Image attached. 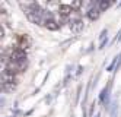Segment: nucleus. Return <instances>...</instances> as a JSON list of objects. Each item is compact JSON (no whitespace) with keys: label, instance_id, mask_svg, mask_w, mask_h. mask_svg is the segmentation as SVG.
<instances>
[{"label":"nucleus","instance_id":"f257e3e1","mask_svg":"<svg viewBox=\"0 0 121 117\" xmlns=\"http://www.w3.org/2000/svg\"><path fill=\"white\" fill-rule=\"evenodd\" d=\"M18 85V80H16L15 76H9V75H4L3 73V78H2V89L4 92H12L13 89Z\"/></svg>","mask_w":121,"mask_h":117},{"label":"nucleus","instance_id":"f03ea898","mask_svg":"<svg viewBox=\"0 0 121 117\" xmlns=\"http://www.w3.org/2000/svg\"><path fill=\"white\" fill-rule=\"evenodd\" d=\"M9 60L12 61H18V63H23V61H26V51L22 50V48H13L12 53H10V56H9Z\"/></svg>","mask_w":121,"mask_h":117},{"label":"nucleus","instance_id":"7ed1b4c3","mask_svg":"<svg viewBox=\"0 0 121 117\" xmlns=\"http://www.w3.org/2000/svg\"><path fill=\"white\" fill-rule=\"evenodd\" d=\"M31 42H32V40L29 38V35H26V34H19L18 35V48L25 50L31 46Z\"/></svg>","mask_w":121,"mask_h":117},{"label":"nucleus","instance_id":"20e7f679","mask_svg":"<svg viewBox=\"0 0 121 117\" xmlns=\"http://www.w3.org/2000/svg\"><path fill=\"white\" fill-rule=\"evenodd\" d=\"M99 15H101V10L98 7V3H92V6L88 9V18L91 21H95L99 18Z\"/></svg>","mask_w":121,"mask_h":117},{"label":"nucleus","instance_id":"39448f33","mask_svg":"<svg viewBox=\"0 0 121 117\" xmlns=\"http://www.w3.org/2000/svg\"><path fill=\"white\" fill-rule=\"evenodd\" d=\"M83 26H85V23H83V21L82 19H79V18H77V19H72L70 21V29L73 31V32H80L82 29H83Z\"/></svg>","mask_w":121,"mask_h":117},{"label":"nucleus","instance_id":"423d86ee","mask_svg":"<svg viewBox=\"0 0 121 117\" xmlns=\"http://www.w3.org/2000/svg\"><path fill=\"white\" fill-rule=\"evenodd\" d=\"M72 12H73L72 5H60L58 6V13H60V16H63V18H69L72 15Z\"/></svg>","mask_w":121,"mask_h":117},{"label":"nucleus","instance_id":"0eeeda50","mask_svg":"<svg viewBox=\"0 0 121 117\" xmlns=\"http://www.w3.org/2000/svg\"><path fill=\"white\" fill-rule=\"evenodd\" d=\"M44 25H45V28H47V29H50V31H57V29L60 28V23H58V22H56L54 19L47 21Z\"/></svg>","mask_w":121,"mask_h":117},{"label":"nucleus","instance_id":"6e6552de","mask_svg":"<svg viewBox=\"0 0 121 117\" xmlns=\"http://www.w3.org/2000/svg\"><path fill=\"white\" fill-rule=\"evenodd\" d=\"M107 35H108V29H107V28H104L102 32H101V35H99V40H101V46H99V48H104V47H105V44H107L105 37H107Z\"/></svg>","mask_w":121,"mask_h":117},{"label":"nucleus","instance_id":"1a4fd4ad","mask_svg":"<svg viewBox=\"0 0 121 117\" xmlns=\"http://www.w3.org/2000/svg\"><path fill=\"white\" fill-rule=\"evenodd\" d=\"M111 6V2L109 0H101V2H98V7H99V10H107V9Z\"/></svg>","mask_w":121,"mask_h":117},{"label":"nucleus","instance_id":"9d476101","mask_svg":"<svg viewBox=\"0 0 121 117\" xmlns=\"http://www.w3.org/2000/svg\"><path fill=\"white\" fill-rule=\"evenodd\" d=\"M120 40H121V29H120V31L117 32V35H115V38H114V40L111 41V44H115V42H117V41H120Z\"/></svg>","mask_w":121,"mask_h":117},{"label":"nucleus","instance_id":"9b49d317","mask_svg":"<svg viewBox=\"0 0 121 117\" xmlns=\"http://www.w3.org/2000/svg\"><path fill=\"white\" fill-rule=\"evenodd\" d=\"M82 6V2H73L72 3V7H80Z\"/></svg>","mask_w":121,"mask_h":117},{"label":"nucleus","instance_id":"f8f14e48","mask_svg":"<svg viewBox=\"0 0 121 117\" xmlns=\"http://www.w3.org/2000/svg\"><path fill=\"white\" fill-rule=\"evenodd\" d=\"M82 70H83V67H82V66H79V67H77V72H76V75H80V73H82Z\"/></svg>","mask_w":121,"mask_h":117},{"label":"nucleus","instance_id":"ddd939ff","mask_svg":"<svg viewBox=\"0 0 121 117\" xmlns=\"http://www.w3.org/2000/svg\"><path fill=\"white\" fill-rule=\"evenodd\" d=\"M95 117H101V114H99V113H98V114H96V116H95Z\"/></svg>","mask_w":121,"mask_h":117}]
</instances>
